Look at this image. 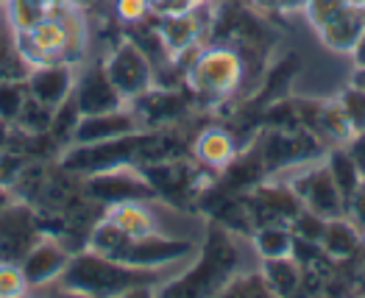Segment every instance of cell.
<instances>
[{"mask_svg": "<svg viewBox=\"0 0 365 298\" xmlns=\"http://www.w3.org/2000/svg\"><path fill=\"white\" fill-rule=\"evenodd\" d=\"M70 257H73V248H70L64 240L56 237V235H45V237L39 240L29 254H26V260L20 262L23 276H26L31 290L59 282V276L64 273V268H67Z\"/></svg>", "mask_w": 365, "mask_h": 298, "instance_id": "7c38bea8", "label": "cell"}, {"mask_svg": "<svg viewBox=\"0 0 365 298\" xmlns=\"http://www.w3.org/2000/svg\"><path fill=\"white\" fill-rule=\"evenodd\" d=\"M29 101L26 78H0V123H17Z\"/></svg>", "mask_w": 365, "mask_h": 298, "instance_id": "cb8c5ba5", "label": "cell"}, {"mask_svg": "<svg viewBox=\"0 0 365 298\" xmlns=\"http://www.w3.org/2000/svg\"><path fill=\"white\" fill-rule=\"evenodd\" d=\"M357 67H365V3H363V34H360V39H357V45H354V51L349 53Z\"/></svg>", "mask_w": 365, "mask_h": 298, "instance_id": "e575fe53", "label": "cell"}, {"mask_svg": "<svg viewBox=\"0 0 365 298\" xmlns=\"http://www.w3.org/2000/svg\"><path fill=\"white\" fill-rule=\"evenodd\" d=\"M343 217L365 237V179H360L354 192L343 201Z\"/></svg>", "mask_w": 365, "mask_h": 298, "instance_id": "f1b7e54d", "label": "cell"}, {"mask_svg": "<svg viewBox=\"0 0 365 298\" xmlns=\"http://www.w3.org/2000/svg\"><path fill=\"white\" fill-rule=\"evenodd\" d=\"M73 101H76L81 115H103V112H115V109L125 106L123 95L109 81L103 64L101 67H90L84 76L76 78Z\"/></svg>", "mask_w": 365, "mask_h": 298, "instance_id": "9a60e30c", "label": "cell"}, {"mask_svg": "<svg viewBox=\"0 0 365 298\" xmlns=\"http://www.w3.org/2000/svg\"><path fill=\"white\" fill-rule=\"evenodd\" d=\"M296 235L287 223H262L251 232V248L257 251L259 260H282L293 257Z\"/></svg>", "mask_w": 365, "mask_h": 298, "instance_id": "44dd1931", "label": "cell"}, {"mask_svg": "<svg viewBox=\"0 0 365 298\" xmlns=\"http://www.w3.org/2000/svg\"><path fill=\"white\" fill-rule=\"evenodd\" d=\"M137 118L140 120H156V123H165V120H176L184 112V103L182 95L170 90H162V92H153L148 90L145 95H140L137 101Z\"/></svg>", "mask_w": 365, "mask_h": 298, "instance_id": "7402d4cb", "label": "cell"}, {"mask_svg": "<svg viewBox=\"0 0 365 298\" xmlns=\"http://www.w3.org/2000/svg\"><path fill=\"white\" fill-rule=\"evenodd\" d=\"M210 0H170L159 14H173V11H190V9H198V6H207Z\"/></svg>", "mask_w": 365, "mask_h": 298, "instance_id": "836d02e7", "label": "cell"}, {"mask_svg": "<svg viewBox=\"0 0 365 298\" xmlns=\"http://www.w3.org/2000/svg\"><path fill=\"white\" fill-rule=\"evenodd\" d=\"M259 279L271 298H293L304 287V268L296 257L259 260Z\"/></svg>", "mask_w": 365, "mask_h": 298, "instance_id": "ac0fdd59", "label": "cell"}, {"mask_svg": "<svg viewBox=\"0 0 365 298\" xmlns=\"http://www.w3.org/2000/svg\"><path fill=\"white\" fill-rule=\"evenodd\" d=\"M143 128V120L137 118L134 109L120 106L115 112H103V115H81L70 145H92V143H109L125 134H134Z\"/></svg>", "mask_w": 365, "mask_h": 298, "instance_id": "4fadbf2b", "label": "cell"}, {"mask_svg": "<svg viewBox=\"0 0 365 298\" xmlns=\"http://www.w3.org/2000/svg\"><path fill=\"white\" fill-rule=\"evenodd\" d=\"M324 226H327V220L318 217L315 212H309V209H304V207L299 209V215L290 220V229H293L296 240H304V242H321Z\"/></svg>", "mask_w": 365, "mask_h": 298, "instance_id": "83f0119b", "label": "cell"}, {"mask_svg": "<svg viewBox=\"0 0 365 298\" xmlns=\"http://www.w3.org/2000/svg\"><path fill=\"white\" fill-rule=\"evenodd\" d=\"M184 76H187V87L195 98L207 103H220L240 87L243 59L229 45H212L192 56Z\"/></svg>", "mask_w": 365, "mask_h": 298, "instance_id": "8992f818", "label": "cell"}, {"mask_svg": "<svg viewBox=\"0 0 365 298\" xmlns=\"http://www.w3.org/2000/svg\"><path fill=\"white\" fill-rule=\"evenodd\" d=\"M327 168H329V176L335 181L337 192H340V198L346 201L351 192H354V187L360 184V170H357V165H354V159L349 156V150L346 145H335V148L327 153Z\"/></svg>", "mask_w": 365, "mask_h": 298, "instance_id": "603a6c76", "label": "cell"}, {"mask_svg": "<svg viewBox=\"0 0 365 298\" xmlns=\"http://www.w3.org/2000/svg\"><path fill=\"white\" fill-rule=\"evenodd\" d=\"M26 84H29V95L34 101H39L42 106L56 112L73 95L76 73H73V64H67V61H51V64L31 67Z\"/></svg>", "mask_w": 365, "mask_h": 298, "instance_id": "5bb4252c", "label": "cell"}, {"mask_svg": "<svg viewBox=\"0 0 365 298\" xmlns=\"http://www.w3.org/2000/svg\"><path fill=\"white\" fill-rule=\"evenodd\" d=\"M103 70L109 76V81L115 84V90L123 95L125 103H134L140 95L153 90V67L145 59V53L134 45V42H120L109 59L103 61Z\"/></svg>", "mask_w": 365, "mask_h": 298, "instance_id": "30bf717a", "label": "cell"}, {"mask_svg": "<svg viewBox=\"0 0 365 298\" xmlns=\"http://www.w3.org/2000/svg\"><path fill=\"white\" fill-rule=\"evenodd\" d=\"M192 153L207 170H226L237 159V143L226 128L212 125V128H204L195 137Z\"/></svg>", "mask_w": 365, "mask_h": 298, "instance_id": "ffe728a7", "label": "cell"}, {"mask_svg": "<svg viewBox=\"0 0 365 298\" xmlns=\"http://www.w3.org/2000/svg\"><path fill=\"white\" fill-rule=\"evenodd\" d=\"M29 298H92V296H84V293H78V290H70V287H64L59 282H53V284L29 290Z\"/></svg>", "mask_w": 365, "mask_h": 298, "instance_id": "4dcf8cb0", "label": "cell"}, {"mask_svg": "<svg viewBox=\"0 0 365 298\" xmlns=\"http://www.w3.org/2000/svg\"><path fill=\"white\" fill-rule=\"evenodd\" d=\"M360 3H365V0H360Z\"/></svg>", "mask_w": 365, "mask_h": 298, "instance_id": "f35d334b", "label": "cell"}, {"mask_svg": "<svg viewBox=\"0 0 365 298\" xmlns=\"http://www.w3.org/2000/svg\"><path fill=\"white\" fill-rule=\"evenodd\" d=\"M346 150H349V156L354 159V165H357L360 176L365 179V131L363 134H354V137L346 143Z\"/></svg>", "mask_w": 365, "mask_h": 298, "instance_id": "d6a6232c", "label": "cell"}, {"mask_svg": "<svg viewBox=\"0 0 365 298\" xmlns=\"http://www.w3.org/2000/svg\"><path fill=\"white\" fill-rule=\"evenodd\" d=\"M95 254L112 257L123 265L148 270H170L184 268L195 260L198 242L184 237H170V235H148V237H128L118 226H112L103 215L92 223L87 245Z\"/></svg>", "mask_w": 365, "mask_h": 298, "instance_id": "6da1fadb", "label": "cell"}, {"mask_svg": "<svg viewBox=\"0 0 365 298\" xmlns=\"http://www.w3.org/2000/svg\"><path fill=\"white\" fill-rule=\"evenodd\" d=\"M29 282L17 262L0 260V298H29Z\"/></svg>", "mask_w": 365, "mask_h": 298, "instance_id": "4316f807", "label": "cell"}, {"mask_svg": "<svg viewBox=\"0 0 365 298\" xmlns=\"http://www.w3.org/2000/svg\"><path fill=\"white\" fill-rule=\"evenodd\" d=\"M17 48L29 67L51 61L76 64L84 48V26L70 6L56 3L39 23H34L26 31H17Z\"/></svg>", "mask_w": 365, "mask_h": 298, "instance_id": "5b68a950", "label": "cell"}, {"mask_svg": "<svg viewBox=\"0 0 365 298\" xmlns=\"http://www.w3.org/2000/svg\"><path fill=\"white\" fill-rule=\"evenodd\" d=\"M148 11H151L148 0H118V17L123 23H131V26L143 23Z\"/></svg>", "mask_w": 365, "mask_h": 298, "instance_id": "f546056e", "label": "cell"}, {"mask_svg": "<svg viewBox=\"0 0 365 298\" xmlns=\"http://www.w3.org/2000/svg\"><path fill=\"white\" fill-rule=\"evenodd\" d=\"M45 237L42 215L26 201H11L0 209V260L23 262L31 248Z\"/></svg>", "mask_w": 365, "mask_h": 298, "instance_id": "9c48e42d", "label": "cell"}, {"mask_svg": "<svg viewBox=\"0 0 365 298\" xmlns=\"http://www.w3.org/2000/svg\"><path fill=\"white\" fill-rule=\"evenodd\" d=\"M11 201H14V195H11V190L0 184V209H3V207H9Z\"/></svg>", "mask_w": 365, "mask_h": 298, "instance_id": "8d00e7d4", "label": "cell"}, {"mask_svg": "<svg viewBox=\"0 0 365 298\" xmlns=\"http://www.w3.org/2000/svg\"><path fill=\"white\" fill-rule=\"evenodd\" d=\"M81 192L103 209L112 207V204H123V201L156 198L153 187L143 176L140 168H118V170H106V173H98V176H87Z\"/></svg>", "mask_w": 365, "mask_h": 298, "instance_id": "8fae6325", "label": "cell"}, {"mask_svg": "<svg viewBox=\"0 0 365 298\" xmlns=\"http://www.w3.org/2000/svg\"><path fill=\"white\" fill-rule=\"evenodd\" d=\"M170 270L131 268V265H123L112 257L81 248L70 257L67 268L59 276V284L92 298H115L120 293H128V290H137V287H162L168 279H173Z\"/></svg>", "mask_w": 365, "mask_h": 298, "instance_id": "7a4b0ae2", "label": "cell"}, {"mask_svg": "<svg viewBox=\"0 0 365 298\" xmlns=\"http://www.w3.org/2000/svg\"><path fill=\"white\" fill-rule=\"evenodd\" d=\"M257 9H262V11H276V14H282V11H304L307 0H251Z\"/></svg>", "mask_w": 365, "mask_h": 298, "instance_id": "1f68e13d", "label": "cell"}, {"mask_svg": "<svg viewBox=\"0 0 365 298\" xmlns=\"http://www.w3.org/2000/svg\"><path fill=\"white\" fill-rule=\"evenodd\" d=\"M304 14L318 39L335 51L351 53L363 34V3L360 0H307Z\"/></svg>", "mask_w": 365, "mask_h": 298, "instance_id": "52a82bcc", "label": "cell"}, {"mask_svg": "<svg viewBox=\"0 0 365 298\" xmlns=\"http://www.w3.org/2000/svg\"><path fill=\"white\" fill-rule=\"evenodd\" d=\"M351 298H365V293H357V296H351Z\"/></svg>", "mask_w": 365, "mask_h": 298, "instance_id": "74e56055", "label": "cell"}, {"mask_svg": "<svg viewBox=\"0 0 365 298\" xmlns=\"http://www.w3.org/2000/svg\"><path fill=\"white\" fill-rule=\"evenodd\" d=\"M51 123H53V109L42 106L39 101H34L29 95V101H26V106H23L14 125H20L31 137H39V134H51Z\"/></svg>", "mask_w": 365, "mask_h": 298, "instance_id": "484cf974", "label": "cell"}, {"mask_svg": "<svg viewBox=\"0 0 365 298\" xmlns=\"http://www.w3.org/2000/svg\"><path fill=\"white\" fill-rule=\"evenodd\" d=\"M343 109V115L351 125V134H363L365 131V90L357 84H349L346 90L335 98Z\"/></svg>", "mask_w": 365, "mask_h": 298, "instance_id": "d4e9b609", "label": "cell"}, {"mask_svg": "<svg viewBox=\"0 0 365 298\" xmlns=\"http://www.w3.org/2000/svg\"><path fill=\"white\" fill-rule=\"evenodd\" d=\"M237 251L226 229H215L204 245L198 248L195 260L179 270V276L168 279L156 298H215L235 276Z\"/></svg>", "mask_w": 365, "mask_h": 298, "instance_id": "277c9868", "label": "cell"}, {"mask_svg": "<svg viewBox=\"0 0 365 298\" xmlns=\"http://www.w3.org/2000/svg\"><path fill=\"white\" fill-rule=\"evenodd\" d=\"M156 290L159 287H137V290H128V293H120L115 298H156Z\"/></svg>", "mask_w": 365, "mask_h": 298, "instance_id": "d590c367", "label": "cell"}, {"mask_svg": "<svg viewBox=\"0 0 365 298\" xmlns=\"http://www.w3.org/2000/svg\"><path fill=\"white\" fill-rule=\"evenodd\" d=\"M201 11L204 6L198 9H190V11H173V14H156V31L165 42V48L170 51L173 59H179L184 53H195L201 36H204V23H201Z\"/></svg>", "mask_w": 365, "mask_h": 298, "instance_id": "2e32d148", "label": "cell"}, {"mask_svg": "<svg viewBox=\"0 0 365 298\" xmlns=\"http://www.w3.org/2000/svg\"><path fill=\"white\" fill-rule=\"evenodd\" d=\"M293 195L299 198V204L309 212H315L324 220H332L343 215V198L337 192L335 181L329 176L327 162H304L293 170H287V181H284Z\"/></svg>", "mask_w": 365, "mask_h": 298, "instance_id": "ba28073f", "label": "cell"}, {"mask_svg": "<svg viewBox=\"0 0 365 298\" xmlns=\"http://www.w3.org/2000/svg\"><path fill=\"white\" fill-rule=\"evenodd\" d=\"M103 217L118 226L128 237H148V235H162L159 229V209L156 198L148 201H123L103 209Z\"/></svg>", "mask_w": 365, "mask_h": 298, "instance_id": "e0dca14e", "label": "cell"}, {"mask_svg": "<svg viewBox=\"0 0 365 298\" xmlns=\"http://www.w3.org/2000/svg\"><path fill=\"white\" fill-rule=\"evenodd\" d=\"M318 245H321V251H324V257L329 262H349V260H354L363 251L365 237L340 215V217L327 220Z\"/></svg>", "mask_w": 365, "mask_h": 298, "instance_id": "d6986e66", "label": "cell"}, {"mask_svg": "<svg viewBox=\"0 0 365 298\" xmlns=\"http://www.w3.org/2000/svg\"><path fill=\"white\" fill-rule=\"evenodd\" d=\"M165 162V137L159 131H134L109 143L70 145L61 153V170L73 176H98L118 168H143Z\"/></svg>", "mask_w": 365, "mask_h": 298, "instance_id": "3957f363", "label": "cell"}]
</instances>
